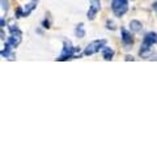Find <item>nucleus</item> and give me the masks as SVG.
I'll list each match as a JSON object with an SVG mask.
<instances>
[{"label":"nucleus","instance_id":"f257e3e1","mask_svg":"<svg viewBox=\"0 0 157 157\" xmlns=\"http://www.w3.org/2000/svg\"><path fill=\"white\" fill-rule=\"evenodd\" d=\"M81 48L78 46H73L71 41L64 39L63 41V47H62V52L60 55L56 58V62H67L71 59H77L81 58Z\"/></svg>","mask_w":157,"mask_h":157},{"label":"nucleus","instance_id":"f03ea898","mask_svg":"<svg viewBox=\"0 0 157 157\" xmlns=\"http://www.w3.org/2000/svg\"><path fill=\"white\" fill-rule=\"evenodd\" d=\"M157 45V33L156 32H147L143 37L141 45L139 48V56L147 59L152 52V46Z\"/></svg>","mask_w":157,"mask_h":157},{"label":"nucleus","instance_id":"7ed1b4c3","mask_svg":"<svg viewBox=\"0 0 157 157\" xmlns=\"http://www.w3.org/2000/svg\"><path fill=\"white\" fill-rule=\"evenodd\" d=\"M107 41L105 38H101V39H94V41L89 42L86 45V47L82 50V55L84 56H92L94 55V54L100 52L102 48H104V46H106Z\"/></svg>","mask_w":157,"mask_h":157},{"label":"nucleus","instance_id":"20e7f679","mask_svg":"<svg viewBox=\"0 0 157 157\" xmlns=\"http://www.w3.org/2000/svg\"><path fill=\"white\" fill-rule=\"evenodd\" d=\"M128 2L130 0H111L110 8L115 17L121 18L128 12Z\"/></svg>","mask_w":157,"mask_h":157},{"label":"nucleus","instance_id":"39448f33","mask_svg":"<svg viewBox=\"0 0 157 157\" xmlns=\"http://www.w3.org/2000/svg\"><path fill=\"white\" fill-rule=\"evenodd\" d=\"M121 41H122V45H123L124 48H131L135 43V37H134V33L131 30H127L126 28L121 26Z\"/></svg>","mask_w":157,"mask_h":157},{"label":"nucleus","instance_id":"423d86ee","mask_svg":"<svg viewBox=\"0 0 157 157\" xmlns=\"http://www.w3.org/2000/svg\"><path fill=\"white\" fill-rule=\"evenodd\" d=\"M100 11H101V0H89V9L86 12V18L89 21H93Z\"/></svg>","mask_w":157,"mask_h":157},{"label":"nucleus","instance_id":"0eeeda50","mask_svg":"<svg viewBox=\"0 0 157 157\" xmlns=\"http://www.w3.org/2000/svg\"><path fill=\"white\" fill-rule=\"evenodd\" d=\"M7 42L11 45L13 48H16L20 43L22 42V33L18 34H9V37L7 38Z\"/></svg>","mask_w":157,"mask_h":157},{"label":"nucleus","instance_id":"6e6552de","mask_svg":"<svg viewBox=\"0 0 157 157\" xmlns=\"http://www.w3.org/2000/svg\"><path fill=\"white\" fill-rule=\"evenodd\" d=\"M38 3H39V0H30L29 3H26L25 7H24V17L30 16L34 9H37Z\"/></svg>","mask_w":157,"mask_h":157},{"label":"nucleus","instance_id":"1a4fd4ad","mask_svg":"<svg viewBox=\"0 0 157 157\" xmlns=\"http://www.w3.org/2000/svg\"><path fill=\"white\" fill-rule=\"evenodd\" d=\"M101 54H102V58H104V60L106 62H111L113 60V58H114L115 55V51L113 50V48L110 46H104V48L101 50Z\"/></svg>","mask_w":157,"mask_h":157},{"label":"nucleus","instance_id":"9d476101","mask_svg":"<svg viewBox=\"0 0 157 157\" xmlns=\"http://www.w3.org/2000/svg\"><path fill=\"white\" fill-rule=\"evenodd\" d=\"M12 54H13V47L6 41L4 42V47L2 48V51H0V55H2V58H4V59H7L8 60V59L12 56Z\"/></svg>","mask_w":157,"mask_h":157},{"label":"nucleus","instance_id":"9b49d317","mask_svg":"<svg viewBox=\"0 0 157 157\" xmlns=\"http://www.w3.org/2000/svg\"><path fill=\"white\" fill-rule=\"evenodd\" d=\"M130 30L132 33H140L143 30V24L139 20H131L130 21Z\"/></svg>","mask_w":157,"mask_h":157},{"label":"nucleus","instance_id":"f8f14e48","mask_svg":"<svg viewBox=\"0 0 157 157\" xmlns=\"http://www.w3.org/2000/svg\"><path fill=\"white\" fill-rule=\"evenodd\" d=\"M85 34H86V32H85L84 22H78L75 26V37L76 38H84Z\"/></svg>","mask_w":157,"mask_h":157},{"label":"nucleus","instance_id":"ddd939ff","mask_svg":"<svg viewBox=\"0 0 157 157\" xmlns=\"http://www.w3.org/2000/svg\"><path fill=\"white\" fill-rule=\"evenodd\" d=\"M14 20H16V18H12L11 21H9V24H8V32H9V34H18V33H22L21 29L17 26V24H14Z\"/></svg>","mask_w":157,"mask_h":157},{"label":"nucleus","instance_id":"4468645a","mask_svg":"<svg viewBox=\"0 0 157 157\" xmlns=\"http://www.w3.org/2000/svg\"><path fill=\"white\" fill-rule=\"evenodd\" d=\"M105 28L107 29V30L114 32V30H117V24H115L114 21H113V20L107 18V20H106V22H105Z\"/></svg>","mask_w":157,"mask_h":157},{"label":"nucleus","instance_id":"2eb2a0df","mask_svg":"<svg viewBox=\"0 0 157 157\" xmlns=\"http://www.w3.org/2000/svg\"><path fill=\"white\" fill-rule=\"evenodd\" d=\"M0 4H2V11L4 14H7L9 11V0H0Z\"/></svg>","mask_w":157,"mask_h":157},{"label":"nucleus","instance_id":"dca6fc26","mask_svg":"<svg viewBox=\"0 0 157 157\" xmlns=\"http://www.w3.org/2000/svg\"><path fill=\"white\" fill-rule=\"evenodd\" d=\"M24 17V7H17L14 9V18H21Z\"/></svg>","mask_w":157,"mask_h":157},{"label":"nucleus","instance_id":"f3484780","mask_svg":"<svg viewBox=\"0 0 157 157\" xmlns=\"http://www.w3.org/2000/svg\"><path fill=\"white\" fill-rule=\"evenodd\" d=\"M41 26L43 29H50L51 28V21H50V18L48 17H45L42 20V22H41Z\"/></svg>","mask_w":157,"mask_h":157},{"label":"nucleus","instance_id":"a211bd4d","mask_svg":"<svg viewBox=\"0 0 157 157\" xmlns=\"http://www.w3.org/2000/svg\"><path fill=\"white\" fill-rule=\"evenodd\" d=\"M7 26V21H6V17H2V18H0V29H4V28H6Z\"/></svg>","mask_w":157,"mask_h":157},{"label":"nucleus","instance_id":"6ab92c4d","mask_svg":"<svg viewBox=\"0 0 157 157\" xmlns=\"http://www.w3.org/2000/svg\"><path fill=\"white\" fill-rule=\"evenodd\" d=\"M147 59H148V60H157V52H153V51H152V52L149 54V56L147 58Z\"/></svg>","mask_w":157,"mask_h":157},{"label":"nucleus","instance_id":"aec40b11","mask_svg":"<svg viewBox=\"0 0 157 157\" xmlns=\"http://www.w3.org/2000/svg\"><path fill=\"white\" fill-rule=\"evenodd\" d=\"M0 39H2L3 42H6V33H4V29H0Z\"/></svg>","mask_w":157,"mask_h":157},{"label":"nucleus","instance_id":"412c9836","mask_svg":"<svg viewBox=\"0 0 157 157\" xmlns=\"http://www.w3.org/2000/svg\"><path fill=\"white\" fill-rule=\"evenodd\" d=\"M124 60H126V62H130V60H131V62H134V60H135V58L132 56V55H130V54H127V55L124 56Z\"/></svg>","mask_w":157,"mask_h":157},{"label":"nucleus","instance_id":"4be33fe9","mask_svg":"<svg viewBox=\"0 0 157 157\" xmlns=\"http://www.w3.org/2000/svg\"><path fill=\"white\" fill-rule=\"evenodd\" d=\"M38 34H42V29H37V30H36Z\"/></svg>","mask_w":157,"mask_h":157},{"label":"nucleus","instance_id":"5701e85b","mask_svg":"<svg viewBox=\"0 0 157 157\" xmlns=\"http://www.w3.org/2000/svg\"><path fill=\"white\" fill-rule=\"evenodd\" d=\"M155 12H156V13H157V9H156V11H155Z\"/></svg>","mask_w":157,"mask_h":157},{"label":"nucleus","instance_id":"b1692460","mask_svg":"<svg viewBox=\"0 0 157 157\" xmlns=\"http://www.w3.org/2000/svg\"><path fill=\"white\" fill-rule=\"evenodd\" d=\"M130 2H134V0H130Z\"/></svg>","mask_w":157,"mask_h":157}]
</instances>
